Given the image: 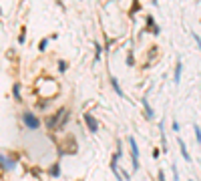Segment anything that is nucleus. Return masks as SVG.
<instances>
[{
    "label": "nucleus",
    "mask_w": 201,
    "mask_h": 181,
    "mask_svg": "<svg viewBox=\"0 0 201 181\" xmlns=\"http://www.w3.org/2000/svg\"><path fill=\"white\" fill-rule=\"evenodd\" d=\"M159 181H167V179H165V173H163V171H159Z\"/></svg>",
    "instance_id": "nucleus-18"
},
{
    "label": "nucleus",
    "mask_w": 201,
    "mask_h": 181,
    "mask_svg": "<svg viewBox=\"0 0 201 181\" xmlns=\"http://www.w3.org/2000/svg\"><path fill=\"white\" fill-rule=\"evenodd\" d=\"M78 181H83V179H78Z\"/></svg>",
    "instance_id": "nucleus-20"
},
{
    "label": "nucleus",
    "mask_w": 201,
    "mask_h": 181,
    "mask_svg": "<svg viewBox=\"0 0 201 181\" xmlns=\"http://www.w3.org/2000/svg\"><path fill=\"white\" fill-rule=\"evenodd\" d=\"M193 133H195V141L201 145V129H199V125H193Z\"/></svg>",
    "instance_id": "nucleus-10"
},
{
    "label": "nucleus",
    "mask_w": 201,
    "mask_h": 181,
    "mask_svg": "<svg viewBox=\"0 0 201 181\" xmlns=\"http://www.w3.org/2000/svg\"><path fill=\"white\" fill-rule=\"evenodd\" d=\"M14 99H16V101H20V85H18V83L14 85Z\"/></svg>",
    "instance_id": "nucleus-12"
},
{
    "label": "nucleus",
    "mask_w": 201,
    "mask_h": 181,
    "mask_svg": "<svg viewBox=\"0 0 201 181\" xmlns=\"http://www.w3.org/2000/svg\"><path fill=\"white\" fill-rule=\"evenodd\" d=\"M129 141V147H131V159H133V169L139 171V147L135 143V137H127Z\"/></svg>",
    "instance_id": "nucleus-1"
},
{
    "label": "nucleus",
    "mask_w": 201,
    "mask_h": 181,
    "mask_svg": "<svg viewBox=\"0 0 201 181\" xmlns=\"http://www.w3.org/2000/svg\"><path fill=\"white\" fill-rule=\"evenodd\" d=\"M177 145H179V149H181L183 159H185V161H191V155H189V151H187V145L183 143V139H177Z\"/></svg>",
    "instance_id": "nucleus-5"
},
{
    "label": "nucleus",
    "mask_w": 201,
    "mask_h": 181,
    "mask_svg": "<svg viewBox=\"0 0 201 181\" xmlns=\"http://www.w3.org/2000/svg\"><path fill=\"white\" fill-rule=\"evenodd\" d=\"M100 58V45L99 42H95V62Z\"/></svg>",
    "instance_id": "nucleus-11"
},
{
    "label": "nucleus",
    "mask_w": 201,
    "mask_h": 181,
    "mask_svg": "<svg viewBox=\"0 0 201 181\" xmlns=\"http://www.w3.org/2000/svg\"><path fill=\"white\" fill-rule=\"evenodd\" d=\"M147 28H149L153 34H159V28H157V22H155L153 16H147Z\"/></svg>",
    "instance_id": "nucleus-7"
},
{
    "label": "nucleus",
    "mask_w": 201,
    "mask_h": 181,
    "mask_svg": "<svg viewBox=\"0 0 201 181\" xmlns=\"http://www.w3.org/2000/svg\"><path fill=\"white\" fill-rule=\"evenodd\" d=\"M58 70H60V73H65V70H67V62H65V60H60V62H58Z\"/></svg>",
    "instance_id": "nucleus-15"
},
{
    "label": "nucleus",
    "mask_w": 201,
    "mask_h": 181,
    "mask_svg": "<svg viewBox=\"0 0 201 181\" xmlns=\"http://www.w3.org/2000/svg\"><path fill=\"white\" fill-rule=\"evenodd\" d=\"M181 73H183V62L177 60V62H175V75H173V83H175V85L181 83Z\"/></svg>",
    "instance_id": "nucleus-4"
},
{
    "label": "nucleus",
    "mask_w": 201,
    "mask_h": 181,
    "mask_svg": "<svg viewBox=\"0 0 201 181\" xmlns=\"http://www.w3.org/2000/svg\"><path fill=\"white\" fill-rule=\"evenodd\" d=\"M109 80H111V87H113V89H115V93H117L119 97H125V93H123V90H121V87H119V80L115 79V77H109Z\"/></svg>",
    "instance_id": "nucleus-8"
},
{
    "label": "nucleus",
    "mask_w": 201,
    "mask_h": 181,
    "mask_svg": "<svg viewBox=\"0 0 201 181\" xmlns=\"http://www.w3.org/2000/svg\"><path fill=\"white\" fill-rule=\"evenodd\" d=\"M189 181H193V179H189Z\"/></svg>",
    "instance_id": "nucleus-21"
},
{
    "label": "nucleus",
    "mask_w": 201,
    "mask_h": 181,
    "mask_svg": "<svg viewBox=\"0 0 201 181\" xmlns=\"http://www.w3.org/2000/svg\"><path fill=\"white\" fill-rule=\"evenodd\" d=\"M22 121H24V125H26L28 129H40V121H38V119H36L30 111H24Z\"/></svg>",
    "instance_id": "nucleus-2"
},
{
    "label": "nucleus",
    "mask_w": 201,
    "mask_h": 181,
    "mask_svg": "<svg viewBox=\"0 0 201 181\" xmlns=\"http://www.w3.org/2000/svg\"><path fill=\"white\" fill-rule=\"evenodd\" d=\"M46 42H48L46 38H45V40H40V42H38V50H45V48H46Z\"/></svg>",
    "instance_id": "nucleus-17"
},
{
    "label": "nucleus",
    "mask_w": 201,
    "mask_h": 181,
    "mask_svg": "<svg viewBox=\"0 0 201 181\" xmlns=\"http://www.w3.org/2000/svg\"><path fill=\"white\" fill-rule=\"evenodd\" d=\"M0 14H2V10H0Z\"/></svg>",
    "instance_id": "nucleus-19"
},
{
    "label": "nucleus",
    "mask_w": 201,
    "mask_h": 181,
    "mask_svg": "<svg viewBox=\"0 0 201 181\" xmlns=\"http://www.w3.org/2000/svg\"><path fill=\"white\" fill-rule=\"evenodd\" d=\"M191 34H193V38H195V42H197V48L201 50V38H199V34H197V32H191Z\"/></svg>",
    "instance_id": "nucleus-14"
},
{
    "label": "nucleus",
    "mask_w": 201,
    "mask_h": 181,
    "mask_svg": "<svg viewBox=\"0 0 201 181\" xmlns=\"http://www.w3.org/2000/svg\"><path fill=\"white\" fill-rule=\"evenodd\" d=\"M173 181H179V171H177V165L173 163Z\"/></svg>",
    "instance_id": "nucleus-13"
},
{
    "label": "nucleus",
    "mask_w": 201,
    "mask_h": 181,
    "mask_svg": "<svg viewBox=\"0 0 201 181\" xmlns=\"http://www.w3.org/2000/svg\"><path fill=\"white\" fill-rule=\"evenodd\" d=\"M48 173H50L52 177H58V175H60V165H58V163H56V165H52V167H50V171H48Z\"/></svg>",
    "instance_id": "nucleus-9"
},
{
    "label": "nucleus",
    "mask_w": 201,
    "mask_h": 181,
    "mask_svg": "<svg viewBox=\"0 0 201 181\" xmlns=\"http://www.w3.org/2000/svg\"><path fill=\"white\" fill-rule=\"evenodd\" d=\"M171 127H173V131H175V133H179V131H181V125H179L177 121H173V125H171Z\"/></svg>",
    "instance_id": "nucleus-16"
},
{
    "label": "nucleus",
    "mask_w": 201,
    "mask_h": 181,
    "mask_svg": "<svg viewBox=\"0 0 201 181\" xmlns=\"http://www.w3.org/2000/svg\"><path fill=\"white\" fill-rule=\"evenodd\" d=\"M85 125H87V129L90 133H99V123L95 121V117L90 113H85Z\"/></svg>",
    "instance_id": "nucleus-3"
},
{
    "label": "nucleus",
    "mask_w": 201,
    "mask_h": 181,
    "mask_svg": "<svg viewBox=\"0 0 201 181\" xmlns=\"http://www.w3.org/2000/svg\"><path fill=\"white\" fill-rule=\"evenodd\" d=\"M143 109H145V117L147 119H149V121H151V119H153V117H155V113H153V109H151V107H149V101H147V97H143Z\"/></svg>",
    "instance_id": "nucleus-6"
}]
</instances>
